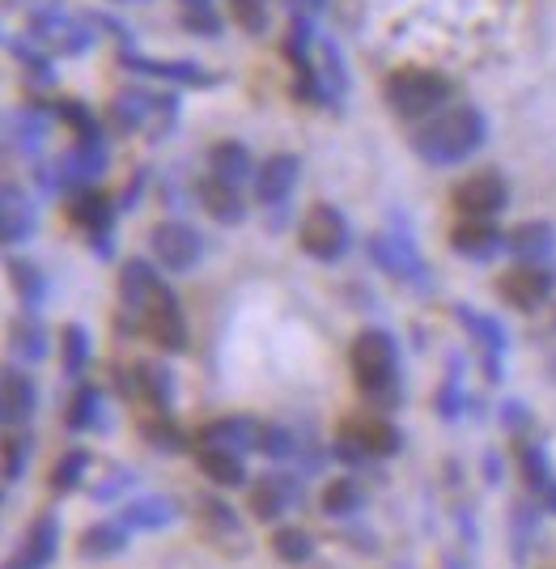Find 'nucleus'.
<instances>
[{
	"mask_svg": "<svg viewBox=\"0 0 556 569\" xmlns=\"http://www.w3.org/2000/svg\"><path fill=\"white\" fill-rule=\"evenodd\" d=\"M484 141H488V119H484V111H476V107H455V111L437 116L434 123H425L412 137V149L429 167H455V162H467Z\"/></svg>",
	"mask_w": 556,
	"mask_h": 569,
	"instance_id": "obj_1",
	"label": "nucleus"
},
{
	"mask_svg": "<svg viewBox=\"0 0 556 569\" xmlns=\"http://www.w3.org/2000/svg\"><path fill=\"white\" fill-rule=\"evenodd\" d=\"M348 366H353V379L362 387V396L374 408L391 412L400 403V349H395V336L391 332H362L348 349Z\"/></svg>",
	"mask_w": 556,
	"mask_h": 569,
	"instance_id": "obj_2",
	"label": "nucleus"
},
{
	"mask_svg": "<svg viewBox=\"0 0 556 569\" xmlns=\"http://www.w3.org/2000/svg\"><path fill=\"white\" fill-rule=\"evenodd\" d=\"M451 98V81L442 72L429 69H400L387 77V102L395 116L404 119H421L434 116L437 107Z\"/></svg>",
	"mask_w": 556,
	"mask_h": 569,
	"instance_id": "obj_3",
	"label": "nucleus"
},
{
	"mask_svg": "<svg viewBox=\"0 0 556 569\" xmlns=\"http://www.w3.org/2000/svg\"><path fill=\"white\" fill-rule=\"evenodd\" d=\"M297 247L319 263L344 260V256H348V247H353L348 217L340 213L336 204H315L311 213L302 217V226H297Z\"/></svg>",
	"mask_w": 556,
	"mask_h": 569,
	"instance_id": "obj_4",
	"label": "nucleus"
},
{
	"mask_svg": "<svg viewBox=\"0 0 556 569\" xmlns=\"http://www.w3.org/2000/svg\"><path fill=\"white\" fill-rule=\"evenodd\" d=\"M137 323H141V332H145L162 353H183V349H188V319H183V307H179V298H174L170 289H162V293L137 315Z\"/></svg>",
	"mask_w": 556,
	"mask_h": 569,
	"instance_id": "obj_5",
	"label": "nucleus"
},
{
	"mask_svg": "<svg viewBox=\"0 0 556 569\" xmlns=\"http://www.w3.org/2000/svg\"><path fill=\"white\" fill-rule=\"evenodd\" d=\"M336 442L353 447V451H362L365 459H391V455H400V447H404V433L391 426L387 417L362 412V417H348V421L340 426Z\"/></svg>",
	"mask_w": 556,
	"mask_h": 569,
	"instance_id": "obj_6",
	"label": "nucleus"
},
{
	"mask_svg": "<svg viewBox=\"0 0 556 569\" xmlns=\"http://www.w3.org/2000/svg\"><path fill=\"white\" fill-rule=\"evenodd\" d=\"M455 209L463 217H476V221H493V217L502 213L509 204V188L506 179L497 174V170H476V174H467L459 188H455Z\"/></svg>",
	"mask_w": 556,
	"mask_h": 569,
	"instance_id": "obj_7",
	"label": "nucleus"
},
{
	"mask_svg": "<svg viewBox=\"0 0 556 569\" xmlns=\"http://www.w3.org/2000/svg\"><path fill=\"white\" fill-rule=\"evenodd\" d=\"M149 242H153V260L162 263L166 272H192L200 256H204V242H200V234L188 221H162L149 234Z\"/></svg>",
	"mask_w": 556,
	"mask_h": 569,
	"instance_id": "obj_8",
	"label": "nucleus"
},
{
	"mask_svg": "<svg viewBox=\"0 0 556 569\" xmlns=\"http://www.w3.org/2000/svg\"><path fill=\"white\" fill-rule=\"evenodd\" d=\"M553 289H556V277L544 263H514L506 277L497 281V293L518 310H539L553 298Z\"/></svg>",
	"mask_w": 556,
	"mask_h": 569,
	"instance_id": "obj_9",
	"label": "nucleus"
},
{
	"mask_svg": "<svg viewBox=\"0 0 556 569\" xmlns=\"http://www.w3.org/2000/svg\"><path fill=\"white\" fill-rule=\"evenodd\" d=\"M302 501V485L293 480V476L285 472H276V476H264L255 489H251V515L260 522H276L290 506H297Z\"/></svg>",
	"mask_w": 556,
	"mask_h": 569,
	"instance_id": "obj_10",
	"label": "nucleus"
},
{
	"mask_svg": "<svg viewBox=\"0 0 556 569\" xmlns=\"http://www.w3.org/2000/svg\"><path fill=\"white\" fill-rule=\"evenodd\" d=\"M260 433L264 426L251 417H218L200 429V447H225V451H260Z\"/></svg>",
	"mask_w": 556,
	"mask_h": 569,
	"instance_id": "obj_11",
	"label": "nucleus"
},
{
	"mask_svg": "<svg viewBox=\"0 0 556 569\" xmlns=\"http://www.w3.org/2000/svg\"><path fill=\"white\" fill-rule=\"evenodd\" d=\"M60 540H64V531H60V519L55 515H43V519L30 522V531H26L22 540V552L13 557V566L18 569H48L55 561V552H60Z\"/></svg>",
	"mask_w": 556,
	"mask_h": 569,
	"instance_id": "obj_12",
	"label": "nucleus"
},
{
	"mask_svg": "<svg viewBox=\"0 0 556 569\" xmlns=\"http://www.w3.org/2000/svg\"><path fill=\"white\" fill-rule=\"evenodd\" d=\"M451 247L459 251L463 260H493L502 247H506V234L493 226V221H476V217H463L459 226L451 230Z\"/></svg>",
	"mask_w": 556,
	"mask_h": 569,
	"instance_id": "obj_13",
	"label": "nucleus"
},
{
	"mask_svg": "<svg viewBox=\"0 0 556 569\" xmlns=\"http://www.w3.org/2000/svg\"><path fill=\"white\" fill-rule=\"evenodd\" d=\"M297 174H302V162L293 158V153H276V158H267L264 167L255 170V200L260 204H285L290 200L293 183H297Z\"/></svg>",
	"mask_w": 556,
	"mask_h": 569,
	"instance_id": "obj_14",
	"label": "nucleus"
},
{
	"mask_svg": "<svg viewBox=\"0 0 556 569\" xmlns=\"http://www.w3.org/2000/svg\"><path fill=\"white\" fill-rule=\"evenodd\" d=\"M370 260L378 263L387 277H412V281H421V272H425V263L416 256L412 238H391V234L370 238Z\"/></svg>",
	"mask_w": 556,
	"mask_h": 569,
	"instance_id": "obj_15",
	"label": "nucleus"
},
{
	"mask_svg": "<svg viewBox=\"0 0 556 569\" xmlns=\"http://www.w3.org/2000/svg\"><path fill=\"white\" fill-rule=\"evenodd\" d=\"M506 251L518 263H544L556 251V226L553 221H523L506 234Z\"/></svg>",
	"mask_w": 556,
	"mask_h": 569,
	"instance_id": "obj_16",
	"label": "nucleus"
},
{
	"mask_svg": "<svg viewBox=\"0 0 556 569\" xmlns=\"http://www.w3.org/2000/svg\"><path fill=\"white\" fill-rule=\"evenodd\" d=\"M34 408H39V391H34L30 375L4 370V382H0V421L4 426H26L34 417Z\"/></svg>",
	"mask_w": 556,
	"mask_h": 569,
	"instance_id": "obj_17",
	"label": "nucleus"
},
{
	"mask_svg": "<svg viewBox=\"0 0 556 569\" xmlns=\"http://www.w3.org/2000/svg\"><path fill=\"white\" fill-rule=\"evenodd\" d=\"M166 289V281L158 277V268L149 260H132V263H123V272H120V298H123V307L132 310V315H141V310L158 298Z\"/></svg>",
	"mask_w": 556,
	"mask_h": 569,
	"instance_id": "obj_18",
	"label": "nucleus"
},
{
	"mask_svg": "<svg viewBox=\"0 0 556 569\" xmlns=\"http://www.w3.org/2000/svg\"><path fill=\"white\" fill-rule=\"evenodd\" d=\"M200 209L213 217L218 226H239L242 217H246V204H242V196L234 183H225V179H200Z\"/></svg>",
	"mask_w": 556,
	"mask_h": 569,
	"instance_id": "obj_19",
	"label": "nucleus"
},
{
	"mask_svg": "<svg viewBox=\"0 0 556 569\" xmlns=\"http://www.w3.org/2000/svg\"><path fill=\"white\" fill-rule=\"evenodd\" d=\"M255 158H251V149L239 141H221L209 149V174L213 179H225V183H234V188H242L246 179H255Z\"/></svg>",
	"mask_w": 556,
	"mask_h": 569,
	"instance_id": "obj_20",
	"label": "nucleus"
},
{
	"mask_svg": "<svg viewBox=\"0 0 556 569\" xmlns=\"http://www.w3.org/2000/svg\"><path fill=\"white\" fill-rule=\"evenodd\" d=\"M195 468L200 476H209L218 489H242L246 485V463L239 451H225V447H200L195 451Z\"/></svg>",
	"mask_w": 556,
	"mask_h": 569,
	"instance_id": "obj_21",
	"label": "nucleus"
},
{
	"mask_svg": "<svg viewBox=\"0 0 556 569\" xmlns=\"http://www.w3.org/2000/svg\"><path fill=\"white\" fill-rule=\"evenodd\" d=\"M128 545H132V527L123 519H107V522L85 527V536H81V557H85V561H107V557H120Z\"/></svg>",
	"mask_w": 556,
	"mask_h": 569,
	"instance_id": "obj_22",
	"label": "nucleus"
},
{
	"mask_svg": "<svg viewBox=\"0 0 556 569\" xmlns=\"http://www.w3.org/2000/svg\"><path fill=\"white\" fill-rule=\"evenodd\" d=\"M30 26H34V34L55 51H85L90 48V30H85V26H77L73 18H64V13H34Z\"/></svg>",
	"mask_w": 556,
	"mask_h": 569,
	"instance_id": "obj_23",
	"label": "nucleus"
},
{
	"mask_svg": "<svg viewBox=\"0 0 556 569\" xmlns=\"http://www.w3.org/2000/svg\"><path fill=\"white\" fill-rule=\"evenodd\" d=\"M459 323L484 345V366H488V379H502V375H497V370H502V361H497V357L506 353V345H509L506 328H502L497 319L476 315V310H467V307H459Z\"/></svg>",
	"mask_w": 556,
	"mask_h": 569,
	"instance_id": "obj_24",
	"label": "nucleus"
},
{
	"mask_svg": "<svg viewBox=\"0 0 556 569\" xmlns=\"http://www.w3.org/2000/svg\"><path fill=\"white\" fill-rule=\"evenodd\" d=\"M123 64H132L137 72L149 77H162L174 86H213V72H204L192 60H149V56H123Z\"/></svg>",
	"mask_w": 556,
	"mask_h": 569,
	"instance_id": "obj_25",
	"label": "nucleus"
},
{
	"mask_svg": "<svg viewBox=\"0 0 556 569\" xmlns=\"http://www.w3.org/2000/svg\"><path fill=\"white\" fill-rule=\"evenodd\" d=\"M0 230H4V242L13 247V242H26L30 238V230H34V209H30V200L22 196V188L18 183H4V191H0Z\"/></svg>",
	"mask_w": 556,
	"mask_h": 569,
	"instance_id": "obj_26",
	"label": "nucleus"
},
{
	"mask_svg": "<svg viewBox=\"0 0 556 569\" xmlns=\"http://www.w3.org/2000/svg\"><path fill=\"white\" fill-rule=\"evenodd\" d=\"M132 391L145 403H153L158 412H170V403H174V379H170V370L149 366V361H141V366L132 370Z\"/></svg>",
	"mask_w": 556,
	"mask_h": 569,
	"instance_id": "obj_27",
	"label": "nucleus"
},
{
	"mask_svg": "<svg viewBox=\"0 0 556 569\" xmlns=\"http://www.w3.org/2000/svg\"><path fill=\"white\" fill-rule=\"evenodd\" d=\"M319 506H323V515H327V519H353V515L365 506V493H362V485H357V480L336 476V480H327V489L319 493Z\"/></svg>",
	"mask_w": 556,
	"mask_h": 569,
	"instance_id": "obj_28",
	"label": "nucleus"
},
{
	"mask_svg": "<svg viewBox=\"0 0 556 569\" xmlns=\"http://www.w3.org/2000/svg\"><path fill=\"white\" fill-rule=\"evenodd\" d=\"M69 213H73L77 226H81V230H90V234H111V221H115L111 200H107V196H98V191H81Z\"/></svg>",
	"mask_w": 556,
	"mask_h": 569,
	"instance_id": "obj_29",
	"label": "nucleus"
},
{
	"mask_svg": "<svg viewBox=\"0 0 556 569\" xmlns=\"http://www.w3.org/2000/svg\"><path fill=\"white\" fill-rule=\"evenodd\" d=\"M120 519L132 527V531H158V527H166L174 519V506L166 498H137L128 501L120 510Z\"/></svg>",
	"mask_w": 556,
	"mask_h": 569,
	"instance_id": "obj_30",
	"label": "nucleus"
},
{
	"mask_svg": "<svg viewBox=\"0 0 556 569\" xmlns=\"http://www.w3.org/2000/svg\"><path fill=\"white\" fill-rule=\"evenodd\" d=\"M267 545L276 552V561H285V566H306V561L315 557V540H311V531H302V527H276Z\"/></svg>",
	"mask_w": 556,
	"mask_h": 569,
	"instance_id": "obj_31",
	"label": "nucleus"
},
{
	"mask_svg": "<svg viewBox=\"0 0 556 569\" xmlns=\"http://www.w3.org/2000/svg\"><path fill=\"white\" fill-rule=\"evenodd\" d=\"M85 472H90V451L73 447V451H64L55 459V468H51V489H55V493H73V489H81Z\"/></svg>",
	"mask_w": 556,
	"mask_h": 569,
	"instance_id": "obj_32",
	"label": "nucleus"
},
{
	"mask_svg": "<svg viewBox=\"0 0 556 569\" xmlns=\"http://www.w3.org/2000/svg\"><path fill=\"white\" fill-rule=\"evenodd\" d=\"M9 277H13V289H18V298L26 302V310L43 307V298H48V277H43L34 263L13 260L9 263Z\"/></svg>",
	"mask_w": 556,
	"mask_h": 569,
	"instance_id": "obj_33",
	"label": "nucleus"
},
{
	"mask_svg": "<svg viewBox=\"0 0 556 569\" xmlns=\"http://www.w3.org/2000/svg\"><path fill=\"white\" fill-rule=\"evenodd\" d=\"M60 361H64V375H69V379H81V375H85V361H90V332H85L81 323H69V328H64Z\"/></svg>",
	"mask_w": 556,
	"mask_h": 569,
	"instance_id": "obj_34",
	"label": "nucleus"
},
{
	"mask_svg": "<svg viewBox=\"0 0 556 569\" xmlns=\"http://www.w3.org/2000/svg\"><path fill=\"white\" fill-rule=\"evenodd\" d=\"M13 353L22 357V361H43L48 357V332H43V323L39 319H18L13 323Z\"/></svg>",
	"mask_w": 556,
	"mask_h": 569,
	"instance_id": "obj_35",
	"label": "nucleus"
},
{
	"mask_svg": "<svg viewBox=\"0 0 556 569\" xmlns=\"http://www.w3.org/2000/svg\"><path fill=\"white\" fill-rule=\"evenodd\" d=\"M98 408H102V396H98L94 382H81L77 387L73 403H69V412H64V421H69V429L73 433H81V429H90L98 421Z\"/></svg>",
	"mask_w": 556,
	"mask_h": 569,
	"instance_id": "obj_36",
	"label": "nucleus"
},
{
	"mask_svg": "<svg viewBox=\"0 0 556 569\" xmlns=\"http://www.w3.org/2000/svg\"><path fill=\"white\" fill-rule=\"evenodd\" d=\"M200 519L209 522L218 536H225V540H242V527H239V515L225 506V501L218 498H200Z\"/></svg>",
	"mask_w": 556,
	"mask_h": 569,
	"instance_id": "obj_37",
	"label": "nucleus"
},
{
	"mask_svg": "<svg viewBox=\"0 0 556 569\" xmlns=\"http://www.w3.org/2000/svg\"><path fill=\"white\" fill-rule=\"evenodd\" d=\"M518 463H523V476H527V485H532L535 493H544V489L556 480L553 463H548V455H544V447H523Z\"/></svg>",
	"mask_w": 556,
	"mask_h": 569,
	"instance_id": "obj_38",
	"label": "nucleus"
},
{
	"mask_svg": "<svg viewBox=\"0 0 556 569\" xmlns=\"http://www.w3.org/2000/svg\"><path fill=\"white\" fill-rule=\"evenodd\" d=\"M141 438H145L153 451H166V455L183 451V433L174 426H166V412H162V421H145V426H141Z\"/></svg>",
	"mask_w": 556,
	"mask_h": 569,
	"instance_id": "obj_39",
	"label": "nucleus"
},
{
	"mask_svg": "<svg viewBox=\"0 0 556 569\" xmlns=\"http://www.w3.org/2000/svg\"><path fill=\"white\" fill-rule=\"evenodd\" d=\"M30 451H34V447H30V438H22V433L4 442V485H18V480H22L26 463H30Z\"/></svg>",
	"mask_w": 556,
	"mask_h": 569,
	"instance_id": "obj_40",
	"label": "nucleus"
},
{
	"mask_svg": "<svg viewBox=\"0 0 556 569\" xmlns=\"http://www.w3.org/2000/svg\"><path fill=\"white\" fill-rule=\"evenodd\" d=\"M260 451H264L267 459H290V455L297 451V442H293L290 429L264 426V433H260Z\"/></svg>",
	"mask_w": 556,
	"mask_h": 569,
	"instance_id": "obj_41",
	"label": "nucleus"
},
{
	"mask_svg": "<svg viewBox=\"0 0 556 569\" xmlns=\"http://www.w3.org/2000/svg\"><path fill=\"white\" fill-rule=\"evenodd\" d=\"M234 4V22L251 34H260L267 26V0H230Z\"/></svg>",
	"mask_w": 556,
	"mask_h": 569,
	"instance_id": "obj_42",
	"label": "nucleus"
},
{
	"mask_svg": "<svg viewBox=\"0 0 556 569\" xmlns=\"http://www.w3.org/2000/svg\"><path fill=\"white\" fill-rule=\"evenodd\" d=\"M539 510H544V506H539ZM539 510H535V506H514V536H518V548H514V557H518V561L527 557V545H532V536H535Z\"/></svg>",
	"mask_w": 556,
	"mask_h": 569,
	"instance_id": "obj_43",
	"label": "nucleus"
},
{
	"mask_svg": "<svg viewBox=\"0 0 556 569\" xmlns=\"http://www.w3.org/2000/svg\"><path fill=\"white\" fill-rule=\"evenodd\" d=\"M145 102L149 98H120V102H115V119H120V128H141V119H145Z\"/></svg>",
	"mask_w": 556,
	"mask_h": 569,
	"instance_id": "obj_44",
	"label": "nucleus"
},
{
	"mask_svg": "<svg viewBox=\"0 0 556 569\" xmlns=\"http://www.w3.org/2000/svg\"><path fill=\"white\" fill-rule=\"evenodd\" d=\"M60 119H69V123H73L77 137H98L90 111H85V107H77V102H64V107H60Z\"/></svg>",
	"mask_w": 556,
	"mask_h": 569,
	"instance_id": "obj_45",
	"label": "nucleus"
},
{
	"mask_svg": "<svg viewBox=\"0 0 556 569\" xmlns=\"http://www.w3.org/2000/svg\"><path fill=\"white\" fill-rule=\"evenodd\" d=\"M18 123H22V149H30V144L43 141V128H48V119H43V116H30V111H22V116H18Z\"/></svg>",
	"mask_w": 556,
	"mask_h": 569,
	"instance_id": "obj_46",
	"label": "nucleus"
},
{
	"mask_svg": "<svg viewBox=\"0 0 556 569\" xmlns=\"http://www.w3.org/2000/svg\"><path fill=\"white\" fill-rule=\"evenodd\" d=\"M437 408H442V417H459V375H451L446 391L437 396Z\"/></svg>",
	"mask_w": 556,
	"mask_h": 569,
	"instance_id": "obj_47",
	"label": "nucleus"
},
{
	"mask_svg": "<svg viewBox=\"0 0 556 569\" xmlns=\"http://www.w3.org/2000/svg\"><path fill=\"white\" fill-rule=\"evenodd\" d=\"M183 22L192 26V30H204L209 39H213V34L221 30V22H218V13H213V9H200V13H183Z\"/></svg>",
	"mask_w": 556,
	"mask_h": 569,
	"instance_id": "obj_48",
	"label": "nucleus"
},
{
	"mask_svg": "<svg viewBox=\"0 0 556 569\" xmlns=\"http://www.w3.org/2000/svg\"><path fill=\"white\" fill-rule=\"evenodd\" d=\"M502 421H506V426H527V412H523V403H506Z\"/></svg>",
	"mask_w": 556,
	"mask_h": 569,
	"instance_id": "obj_49",
	"label": "nucleus"
},
{
	"mask_svg": "<svg viewBox=\"0 0 556 569\" xmlns=\"http://www.w3.org/2000/svg\"><path fill=\"white\" fill-rule=\"evenodd\" d=\"M183 13H200V9H213V0H179Z\"/></svg>",
	"mask_w": 556,
	"mask_h": 569,
	"instance_id": "obj_50",
	"label": "nucleus"
},
{
	"mask_svg": "<svg viewBox=\"0 0 556 569\" xmlns=\"http://www.w3.org/2000/svg\"><path fill=\"white\" fill-rule=\"evenodd\" d=\"M548 379L556 382V357H548Z\"/></svg>",
	"mask_w": 556,
	"mask_h": 569,
	"instance_id": "obj_51",
	"label": "nucleus"
},
{
	"mask_svg": "<svg viewBox=\"0 0 556 569\" xmlns=\"http://www.w3.org/2000/svg\"><path fill=\"white\" fill-rule=\"evenodd\" d=\"M323 4H327V0H306V9H323Z\"/></svg>",
	"mask_w": 556,
	"mask_h": 569,
	"instance_id": "obj_52",
	"label": "nucleus"
},
{
	"mask_svg": "<svg viewBox=\"0 0 556 569\" xmlns=\"http://www.w3.org/2000/svg\"><path fill=\"white\" fill-rule=\"evenodd\" d=\"M446 569H463V561H455V557H451V561H446Z\"/></svg>",
	"mask_w": 556,
	"mask_h": 569,
	"instance_id": "obj_53",
	"label": "nucleus"
}]
</instances>
